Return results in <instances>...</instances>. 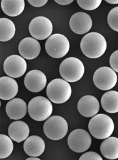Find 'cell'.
<instances>
[{"label": "cell", "mask_w": 118, "mask_h": 160, "mask_svg": "<svg viewBox=\"0 0 118 160\" xmlns=\"http://www.w3.org/2000/svg\"><path fill=\"white\" fill-rule=\"evenodd\" d=\"M27 110L26 102L20 98L10 100L6 106V112L10 119L18 120L24 118Z\"/></svg>", "instance_id": "cell-16"}, {"label": "cell", "mask_w": 118, "mask_h": 160, "mask_svg": "<svg viewBox=\"0 0 118 160\" xmlns=\"http://www.w3.org/2000/svg\"><path fill=\"white\" fill-rule=\"evenodd\" d=\"M1 4L3 12L12 17L20 15L25 7L24 0H2Z\"/></svg>", "instance_id": "cell-21"}, {"label": "cell", "mask_w": 118, "mask_h": 160, "mask_svg": "<svg viewBox=\"0 0 118 160\" xmlns=\"http://www.w3.org/2000/svg\"><path fill=\"white\" fill-rule=\"evenodd\" d=\"M70 43L63 35H51L45 43V49L47 54L52 58H60L65 56L70 51Z\"/></svg>", "instance_id": "cell-7"}, {"label": "cell", "mask_w": 118, "mask_h": 160, "mask_svg": "<svg viewBox=\"0 0 118 160\" xmlns=\"http://www.w3.org/2000/svg\"><path fill=\"white\" fill-rule=\"evenodd\" d=\"M18 92L17 81L11 77L4 76L0 78V98L3 101L11 100Z\"/></svg>", "instance_id": "cell-17"}, {"label": "cell", "mask_w": 118, "mask_h": 160, "mask_svg": "<svg viewBox=\"0 0 118 160\" xmlns=\"http://www.w3.org/2000/svg\"><path fill=\"white\" fill-rule=\"evenodd\" d=\"M55 2L60 5H68L73 2V0H55Z\"/></svg>", "instance_id": "cell-30"}, {"label": "cell", "mask_w": 118, "mask_h": 160, "mask_svg": "<svg viewBox=\"0 0 118 160\" xmlns=\"http://www.w3.org/2000/svg\"><path fill=\"white\" fill-rule=\"evenodd\" d=\"M106 2L112 4H118V0H106Z\"/></svg>", "instance_id": "cell-31"}, {"label": "cell", "mask_w": 118, "mask_h": 160, "mask_svg": "<svg viewBox=\"0 0 118 160\" xmlns=\"http://www.w3.org/2000/svg\"><path fill=\"white\" fill-rule=\"evenodd\" d=\"M27 160H40V158H37L36 157H31L30 158H27L26 159Z\"/></svg>", "instance_id": "cell-32"}, {"label": "cell", "mask_w": 118, "mask_h": 160, "mask_svg": "<svg viewBox=\"0 0 118 160\" xmlns=\"http://www.w3.org/2000/svg\"><path fill=\"white\" fill-rule=\"evenodd\" d=\"M12 139L8 136L3 134L0 135V158L4 159L10 156L13 149Z\"/></svg>", "instance_id": "cell-24"}, {"label": "cell", "mask_w": 118, "mask_h": 160, "mask_svg": "<svg viewBox=\"0 0 118 160\" xmlns=\"http://www.w3.org/2000/svg\"><path fill=\"white\" fill-rule=\"evenodd\" d=\"M117 81L118 76L116 72L108 67L97 69L93 75L95 86L102 91L112 89L116 85Z\"/></svg>", "instance_id": "cell-8"}, {"label": "cell", "mask_w": 118, "mask_h": 160, "mask_svg": "<svg viewBox=\"0 0 118 160\" xmlns=\"http://www.w3.org/2000/svg\"><path fill=\"white\" fill-rule=\"evenodd\" d=\"M110 65L115 72H118V50L112 53L110 58Z\"/></svg>", "instance_id": "cell-28"}, {"label": "cell", "mask_w": 118, "mask_h": 160, "mask_svg": "<svg viewBox=\"0 0 118 160\" xmlns=\"http://www.w3.org/2000/svg\"><path fill=\"white\" fill-rule=\"evenodd\" d=\"M88 130L90 134L96 139H106L110 137L114 132V122L106 114H96L89 122Z\"/></svg>", "instance_id": "cell-2"}, {"label": "cell", "mask_w": 118, "mask_h": 160, "mask_svg": "<svg viewBox=\"0 0 118 160\" xmlns=\"http://www.w3.org/2000/svg\"><path fill=\"white\" fill-rule=\"evenodd\" d=\"M28 2L32 6L40 8L45 6L47 2V0H28Z\"/></svg>", "instance_id": "cell-29"}, {"label": "cell", "mask_w": 118, "mask_h": 160, "mask_svg": "<svg viewBox=\"0 0 118 160\" xmlns=\"http://www.w3.org/2000/svg\"><path fill=\"white\" fill-rule=\"evenodd\" d=\"M68 125L66 121L60 116L49 117L43 125L45 135L51 140L61 139L67 134Z\"/></svg>", "instance_id": "cell-6"}, {"label": "cell", "mask_w": 118, "mask_h": 160, "mask_svg": "<svg viewBox=\"0 0 118 160\" xmlns=\"http://www.w3.org/2000/svg\"><path fill=\"white\" fill-rule=\"evenodd\" d=\"M107 21L110 27L118 32V6L112 9L108 13Z\"/></svg>", "instance_id": "cell-26"}, {"label": "cell", "mask_w": 118, "mask_h": 160, "mask_svg": "<svg viewBox=\"0 0 118 160\" xmlns=\"http://www.w3.org/2000/svg\"><path fill=\"white\" fill-rule=\"evenodd\" d=\"M59 72L64 80L68 82H76L82 79L85 72V67L79 58L68 57L60 64Z\"/></svg>", "instance_id": "cell-4"}, {"label": "cell", "mask_w": 118, "mask_h": 160, "mask_svg": "<svg viewBox=\"0 0 118 160\" xmlns=\"http://www.w3.org/2000/svg\"><path fill=\"white\" fill-rule=\"evenodd\" d=\"M52 22L45 17H37L29 24V31L36 40H43L48 38L52 32Z\"/></svg>", "instance_id": "cell-9"}, {"label": "cell", "mask_w": 118, "mask_h": 160, "mask_svg": "<svg viewBox=\"0 0 118 160\" xmlns=\"http://www.w3.org/2000/svg\"><path fill=\"white\" fill-rule=\"evenodd\" d=\"M90 135L85 130L78 128L73 130L68 138V144L72 151L82 153L89 149L91 144Z\"/></svg>", "instance_id": "cell-10"}, {"label": "cell", "mask_w": 118, "mask_h": 160, "mask_svg": "<svg viewBox=\"0 0 118 160\" xmlns=\"http://www.w3.org/2000/svg\"><path fill=\"white\" fill-rule=\"evenodd\" d=\"M102 108L109 113L118 112V92L109 91L104 93L101 98Z\"/></svg>", "instance_id": "cell-22"}, {"label": "cell", "mask_w": 118, "mask_h": 160, "mask_svg": "<svg viewBox=\"0 0 118 160\" xmlns=\"http://www.w3.org/2000/svg\"><path fill=\"white\" fill-rule=\"evenodd\" d=\"M100 150L102 155L106 159H118V138L110 137L106 139H105L101 143Z\"/></svg>", "instance_id": "cell-20"}, {"label": "cell", "mask_w": 118, "mask_h": 160, "mask_svg": "<svg viewBox=\"0 0 118 160\" xmlns=\"http://www.w3.org/2000/svg\"><path fill=\"white\" fill-rule=\"evenodd\" d=\"M5 73L12 78H19L23 76L27 69V63L23 57L12 55L7 57L3 65Z\"/></svg>", "instance_id": "cell-11"}, {"label": "cell", "mask_w": 118, "mask_h": 160, "mask_svg": "<svg viewBox=\"0 0 118 160\" xmlns=\"http://www.w3.org/2000/svg\"><path fill=\"white\" fill-rule=\"evenodd\" d=\"M102 160L103 158L96 152H88L85 153L80 157L79 160Z\"/></svg>", "instance_id": "cell-27"}, {"label": "cell", "mask_w": 118, "mask_h": 160, "mask_svg": "<svg viewBox=\"0 0 118 160\" xmlns=\"http://www.w3.org/2000/svg\"><path fill=\"white\" fill-rule=\"evenodd\" d=\"M25 87L32 92L42 91L47 83V78L41 71L34 69L28 72L24 79Z\"/></svg>", "instance_id": "cell-12"}, {"label": "cell", "mask_w": 118, "mask_h": 160, "mask_svg": "<svg viewBox=\"0 0 118 160\" xmlns=\"http://www.w3.org/2000/svg\"><path fill=\"white\" fill-rule=\"evenodd\" d=\"M72 90L68 82L61 79L51 80L47 85V94L53 103L61 104L68 101L71 96Z\"/></svg>", "instance_id": "cell-3"}, {"label": "cell", "mask_w": 118, "mask_h": 160, "mask_svg": "<svg viewBox=\"0 0 118 160\" xmlns=\"http://www.w3.org/2000/svg\"><path fill=\"white\" fill-rule=\"evenodd\" d=\"M77 109L79 113L85 118L93 117L100 110L99 102L91 95H86L79 101Z\"/></svg>", "instance_id": "cell-15"}, {"label": "cell", "mask_w": 118, "mask_h": 160, "mask_svg": "<svg viewBox=\"0 0 118 160\" xmlns=\"http://www.w3.org/2000/svg\"><path fill=\"white\" fill-rule=\"evenodd\" d=\"M29 132L30 130L28 125L22 121L13 122L8 128L9 137L18 143L25 141L29 137Z\"/></svg>", "instance_id": "cell-19"}, {"label": "cell", "mask_w": 118, "mask_h": 160, "mask_svg": "<svg viewBox=\"0 0 118 160\" xmlns=\"http://www.w3.org/2000/svg\"><path fill=\"white\" fill-rule=\"evenodd\" d=\"M53 107L51 101L43 96H37L28 103L27 111L29 116L37 121L47 119L52 113Z\"/></svg>", "instance_id": "cell-5"}, {"label": "cell", "mask_w": 118, "mask_h": 160, "mask_svg": "<svg viewBox=\"0 0 118 160\" xmlns=\"http://www.w3.org/2000/svg\"><path fill=\"white\" fill-rule=\"evenodd\" d=\"M93 25L91 17L86 13L79 12L74 13L70 18V26L76 34H85L89 32Z\"/></svg>", "instance_id": "cell-13"}, {"label": "cell", "mask_w": 118, "mask_h": 160, "mask_svg": "<svg viewBox=\"0 0 118 160\" xmlns=\"http://www.w3.org/2000/svg\"><path fill=\"white\" fill-rule=\"evenodd\" d=\"M106 40L98 32H90L85 35L81 42V49L86 57L97 58L102 56L106 51Z\"/></svg>", "instance_id": "cell-1"}, {"label": "cell", "mask_w": 118, "mask_h": 160, "mask_svg": "<svg viewBox=\"0 0 118 160\" xmlns=\"http://www.w3.org/2000/svg\"><path fill=\"white\" fill-rule=\"evenodd\" d=\"M23 148L27 155L37 157L43 153L45 149V143L42 138L33 135L25 140Z\"/></svg>", "instance_id": "cell-18"}, {"label": "cell", "mask_w": 118, "mask_h": 160, "mask_svg": "<svg viewBox=\"0 0 118 160\" xmlns=\"http://www.w3.org/2000/svg\"><path fill=\"white\" fill-rule=\"evenodd\" d=\"M78 5L83 9L86 11H93L101 5V0H77Z\"/></svg>", "instance_id": "cell-25"}, {"label": "cell", "mask_w": 118, "mask_h": 160, "mask_svg": "<svg viewBox=\"0 0 118 160\" xmlns=\"http://www.w3.org/2000/svg\"><path fill=\"white\" fill-rule=\"evenodd\" d=\"M0 28V41L1 42L9 41L14 37L16 28L11 20L7 18H1Z\"/></svg>", "instance_id": "cell-23"}, {"label": "cell", "mask_w": 118, "mask_h": 160, "mask_svg": "<svg viewBox=\"0 0 118 160\" xmlns=\"http://www.w3.org/2000/svg\"><path fill=\"white\" fill-rule=\"evenodd\" d=\"M18 51L24 58L33 60L40 54L41 46L37 40L34 38L26 37L20 42L18 46Z\"/></svg>", "instance_id": "cell-14"}]
</instances>
